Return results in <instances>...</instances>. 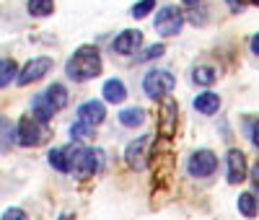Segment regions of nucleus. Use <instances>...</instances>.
Returning <instances> with one entry per match:
<instances>
[{
    "label": "nucleus",
    "instance_id": "aec40b11",
    "mask_svg": "<svg viewBox=\"0 0 259 220\" xmlns=\"http://www.w3.org/2000/svg\"><path fill=\"white\" fill-rule=\"evenodd\" d=\"M215 78H218V73H215L212 68H205V65L194 68V73H192V80L197 83V85H212Z\"/></svg>",
    "mask_w": 259,
    "mask_h": 220
},
{
    "label": "nucleus",
    "instance_id": "7c9ffc66",
    "mask_svg": "<svg viewBox=\"0 0 259 220\" xmlns=\"http://www.w3.org/2000/svg\"><path fill=\"white\" fill-rule=\"evenodd\" d=\"M184 6H194V3H200V0H182Z\"/></svg>",
    "mask_w": 259,
    "mask_h": 220
},
{
    "label": "nucleus",
    "instance_id": "a211bd4d",
    "mask_svg": "<svg viewBox=\"0 0 259 220\" xmlns=\"http://www.w3.org/2000/svg\"><path fill=\"white\" fill-rule=\"evenodd\" d=\"M26 8H29L31 16H39L41 18V16H50L55 11V0H29Z\"/></svg>",
    "mask_w": 259,
    "mask_h": 220
},
{
    "label": "nucleus",
    "instance_id": "20e7f679",
    "mask_svg": "<svg viewBox=\"0 0 259 220\" xmlns=\"http://www.w3.org/2000/svg\"><path fill=\"white\" fill-rule=\"evenodd\" d=\"M177 122H179V106L177 101L166 96L161 99V106H158V132H161V138H174L177 135Z\"/></svg>",
    "mask_w": 259,
    "mask_h": 220
},
{
    "label": "nucleus",
    "instance_id": "b1692460",
    "mask_svg": "<svg viewBox=\"0 0 259 220\" xmlns=\"http://www.w3.org/2000/svg\"><path fill=\"white\" fill-rule=\"evenodd\" d=\"M153 8H156V0H140V3L133 6V16H135V18H145Z\"/></svg>",
    "mask_w": 259,
    "mask_h": 220
},
{
    "label": "nucleus",
    "instance_id": "bb28decb",
    "mask_svg": "<svg viewBox=\"0 0 259 220\" xmlns=\"http://www.w3.org/2000/svg\"><path fill=\"white\" fill-rule=\"evenodd\" d=\"M3 135H6V140H3V150H8V138H13V129L8 132V119H3Z\"/></svg>",
    "mask_w": 259,
    "mask_h": 220
},
{
    "label": "nucleus",
    "instance_id": "39448f33",
    "mask_svg": "<svg viewBox=\"0 0 259 220\" xmlns=\"http://www.w3.org/2000/svg\"><path fill=\"white\" fill-rule=\"evenodd\" d=\"M187 168H189V173L194 176V179H205V176L215 173V168H218V158H215L212 150H197V153H192Z\"/></svg>",
    "mask_w": 259,
    "mask_h": 220
},
{
    "label": "nucleus",
    "instance_id": "7ed1b4c3",
    "mask_svg": "<svg viewBox=\"0 0 259 220\" xmlns=\"http://www.w3.org/2000/svg\"><path fill=\"white\" fill-rule=\"evenodd\" d=\"M153 26L161 36H177L184 26V13L177 8V6H163L158 13H156V21Z\"/></svg>",
    "mask_w": 259,
    "mask_h": 220
},
{
    "label": "nucleus",
    "instance_id": "cd10ccee",
    "mask_svg": "<svg viewBox=\"0 0 259 220\" xmlns=\"http://www.w3.org/2000/svg\"><path fill=\"white\" fill-rule=\"evenodd\" d=\"M251 143H254V148L259 150V119L254 122V132H251Z\"/></svg>",
    "mask_w": 259,
    "mask_h": 220
},
{
    "label": "nucleus",
    "instance_id": "f8f14e48",
    "mask_svg": "<svg viewBox=\"0 0 259 220\" xmlns=\"http://www.w3.org/2000/svg\"><path fill=\"white\" fill-rule=\"evenodd\" d=\"M140 41H143V34H140L138 29H127V31H122V34L114 39L112 50H114L117 55H133V52L140 47Z\"/></svg>",
    "mask_w": 259,
    "mask_h": 220
},
{
    "label": "nucleus",
    "instance_id": "412c9836",
    "mask_svg": "<svg viewBox=\"0 0 259 220\" xmlns=\"http://www.w3.org/2000/svg\"><path fill=\"white\" fill-rule=\"evenodd\" d=\"M50 166H55L60 173H68L70 171V166H68V158H65V153H62V148H55V150H50Z\"/></svg>",
    "mask_w": 259,
    "mask_h": 220
},
{
    "label": "nucleus",
    "instance_id": "f257e3e1",
    "mask_svg": "<svg viewBox=\"0 0 259 220\" xmlns=\"http://www.w3.org/2000/svg\"><path fill=\"white\" fill-rule=\"evenodd\" d=\"M65 73H68V78L75 80V83L96 78L101 73V55H99V50L91 47V44L78 47L73 52V57L68 60V65H65Z\"/></svg>",
    "mask_w": 259,
    "mask_h": 220
},
{
    "label": "nucleus",
    "instance_id": "0eeeda50",
    "mask_svg": "<svg viewBox=\"0 0 259 220\" xmlns=\"http://www.w3.org/2000/svg\"><path fill=\"white\" fill-rule=\"evenodd\" d=\"M50 70H52V57H34V60L26 62V68L18 73L16 83L18 85H29V83L39 80V78H45Z\"/></svg>",
    "mask_w": 259,
    "mask_h": 220
},
{
    "label": "nucleus",
    "instance_id": "ddd939ff",
    "mask_svg": "<svg viewBox=\"0 0 259 220\" xmlns=\"http://www.w3.org/2000/svg\"><path fill=\"white\" fill-rule=\"evenodd\" d=\"M31 109H34V119H39V122H50L57 112V106L50 101L47 94H36L31 101Z\"/></svg>",
    "mask_w": 259,
    "mask_h": 220
},
{
    "label": "nucleus",
    "instance_id": "dca6fc26",
    "mask_svg": "<svg viewBox=\"0 0 259 220\" xmlns=\"http://www.w3.org/2000/svg\"><path fill=\"white\" fill-rule=\"evenodd\" d=\"M143 122H145V112L140 106H130V109L119 112V124H124V127H140Z\"/></svg>",
    "mask_w": 259,
    "mask_h": 220
},
{
    "label": "nucleus",
    "instance_id": "6ab92c4d",
    "mask_svg": "<svg viewBox=\"0 0 259 220\" xmlns=\"http://www.w3.org/2000/svg\"><path fill=\"white\" fill-rule=\"evenodd\" d=\"M239 210H241V215L244 217H256V212H259V207H256V200H254V194H249V192H244L241 197H239Z\"/></svg>",
    "mask_w": 259,
    "mask_h": 220
},
{
    "label": "nucleus",
    "instance_id": "1a4fd4ad",
    "mask_svg": "<svg viewBox=\"0 0 259 220\" xmlns=\"http://www.w3.org/2000/svg\"><path fill=\"white\" fill-rule=\"evenodd\" d=\"M101 158H104V153L101 150H94V148H85L80 150V158H78V166H75V173L78 176H94L99 168H101Z\"/></svg>",
    "mask_w": 259,
    "mask_h": 220
},
{
    "label": "nucleus",
    "instance_id": "423d86ee",
    "mask_svg": "<svg viewBox=\"0 0 259 220\" xmlns=\"http://www.w3.org/2000/svg\"><path fill=\"white\" fill-rule=\"evenodd\" d=\"M16 138H18V143H21V145L31 148V145H39L41 140L47 138V129H45V127H39V119L24 117V119L18 122V132H16Z\"/></svg>",
    "mask_w": 259,
    "mask_h": 220
},
{
    "label": "nucleus",
    "instance_id": "c756f323",
    "mask_svg": "<svg viewBox=\"0 0 259 220\" xmlns=\"http://www.w3.org/2000/svg\"><path fill=\"white\" fill-rule=\"evenodd\" d=\"M251 52H254V55H259V34H254V36H251Z\"/></svg>",
    "mask_w": 259,
    "mask_h": 220
},
{
    "label": "nucleus",
    "instance_id": "a878e982",
    "mask_svg": "<svg viewBox=\"0 0 259 220\" xmlns=\"http://www.w3.org/2000/svg\"><path fill=\"white\" fill-rule=\"evenodd\" d=\"M3 220H29V215L24 210H18V207H11L3 212Z\"/></svg>",
    "mask_w": 259,
    "mask_h": 220
},
{
    "label": "nucleus",
    "instance_id": "9d476101",
    "mask_svg": "<svg viewBox=\"0 0 259 220\" xmlns=\"http://www.w3.org/2000/svg\"><path fill=\"white\" fill-rule=\"evenodd\" d=\"M104 117H106V109H104L101 101H94L91 99V101H85V104L78 106V122H83V124L96 127V124L104 122Z\"/></svg>",
    "mask_w": 259,
    "mask_h": 220
},
{
    "label": "nucleus",
    "instance_id": "4468645a",
    "mask_svg": "<svg viewBox=\"0 0 259 220\" xmlns=\"http://www.w3.org/2000/svg\"><path fill=\"white\" fill-rule=\"evenodd\" d=\"M194 109H197L200 114H218V109H221V96L218 94H212V91H205L200 94L197 99H194Z\"/></svg>",
    "mask_w": 259,
    "mask_h": 220
},
{
    "label": "nucleus",
    "instance_id": "c85d7f7f",
    "mask_svg": "<svg viewBox=\"0 0 259 220\" xmlns=\"http://www.w3.org/2000/svg\"><path fill=\"white\" fill-rule=\"evenodd\" d=\"M251 182H254V189L259 192V163L251 168Z\"/></svg>",
    "mask_w": 259,
    "mask_h": 220
},
{
    "label": "nucleus",
    "instance_id": "f03ea898",
    "mask_svg": "<svg viewBox=\"0 0 259 220\" xmlns=\"http://www.w3.org/2000/svg\"><path fill=\"white\" fill-rule=\"evenodd\" d=\"M174 85H177V78L168 70H150L143 78V91L150 99H166L171 91H174Z\"/></svg>",
    "mask_w": 259,
    "mask_h": 220
},
{
    "label": "nucleus",
    "instance_id": "5701e85b",
    "mask_svg": "<svg viewBox=\"0 0 259 220\" xmlns=\"http://www.w3.org/2000/svg\"><path fill=\"white\" fill-rule=\"evenodd\" d=\"M0 73H3V75H0V85L6 88V85L13 80V75H18V73H16V62L6 57V60H3V65H0Z\"/></svg>",
    "mask_w": 259,
    "mask_h": 220
},
{
    "label": "nucleus",
    "instance_id": "2f4dec72",
    "mask_svg": "<svg viewBox=\"0 0 259 220\" xmlns=\"http://www.w3.org/2000/svg\"><path fill=\"white\" fill-rule=\"evenodd\" d=\"M62 220H68V217H62Z\"/></svg>",
    "mask_w": 259,
    "mask_h": 220
},
{
    "label": "nucleus",
    "instance_id": "f3484780",
    "mask_svg": "<svg viewBox=\"0 0 259 220\" xmlns=\"http://www.w3.org/2000/svg\"><path fill=\"white\" fill-rule=\"evenodd\" d=\"M47 96H50V101H52L57 109L68 106V91H65V85H60V83H52V85L47 88Z\"/></svg>",
    "mask_w": 259,
    "mask_h": 220
},
{
    "label": "nucleus",
    "instance_id": "4be33fe9",
    "mask_svg": "<svg viewBox=\"0 0 259 220\" xmlns=\"http://www.w3.org/2000/svg\"><path fill=\"white\" fill-rule=\"evenodd\" d=\"M70 138L73 140H91L94 138V127L91 124H83V122H75L70 127Z\"/></svg>",
    "mask_w": 259,
    "mask_h": 220
},
{
    "label": "nucleus",
    "instance_id": "9b49d317",
    "mask_svg": "<svg viewBox=\"0 0 259 220\" xmlns=\"http://www.w3.org/2000/svg\"><path fill=\"white\" fill-rule=\"evenodd\" d=\"M228 184H241L246 179V158L241 150H228Z\"/></svg>",
    "mask_w": 259,
    "mask_h": 220
},
{
    "label": "nucleus",
    "instance_id": "2eb2a0df",
    "mask_svg": "<svg viewBox=\"0 0 259 220\" xmlns=\"http://www.w3.org/2000/svg\"><path fill=\"white\" fill-rule=\"evenodd\" d=\"M101 96H104V101H109V104H119V101H124V96H127V88H124V83H122L119 78H112V80L104 83Z\"/></svg>",
    "mask_w": 259,
    "mask_h": 220
},
{
    "label": "nucleus",
    "instance_id": "6e6552de",
    "mask_svg": "<svg viewBox=\"0 0 259 220\" xmlns=\"http://www.w3.org/2000/svg\"><path fill=\"white\" fill-rule=\"evenodd\" d=\"M150 145V135H143V138H135L133 143L127 145L124 150V158H127V166L135 168V171H143L145 168V150Z\"/></svg>",
    "mask_w": 259,
    "mask_h": 220
},
{
    "label": "nucleus",
    "instance_id": "393cba45",
    "mask_svg": "<svg viewBox=\"0 0 259 220\" xmlns=\"http://www.w3.org/2000/svg\"><path fill=\"white\" fill-rule=\"evenodd\" d=\"M163 52H166V47H163V44H153V47H148V50H145V52H143L138 60H140V62H148V60H156V57H161Z\"/></svg>",
    "mask_w": 259,
    "mask_h": 220
}]
</instances>
